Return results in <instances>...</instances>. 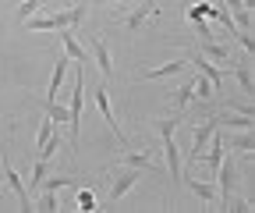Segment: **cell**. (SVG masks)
Returning <instances> with one entry per match:
<instances>
[{
	"instance_id": "cell-1",
	"label": "cell",
	"mask_w": 255,
	"mask_h": 213,
	"mask_svg": "<svg viewBox=\"0 0 255 213\" xmlns=\"http://www.w3.org/2000/svg\"><path fill=\"white\" fill-rule=\"evenodd\" d=\"M82 93H85V71L71 78V103H68V146H78L82 135Z\"/></svg>"
},
{
	"instance_id": "cell-2",
	"label": "cell",
	"mask_w": 255,
	"mask_h": 213,
	"mask_svg": "<svg viewBox=\"0 0 255 213\" xmlns=\"http://www.w3.org/2000/svg\"><path fill=\"white\" fill-rule=\"evenodd\" d=\"M0 167H4V181H7V189L18 196V203H21V210L28 213L32 210V199H28V189H25V181H21V174L11 167V160H7V153H4V146H0Z\"/></svg>"
},
{
	"instance_id": "cell-3",
	"label": "cell",
	"mask_w": 255,
	"mask_h": 213,
	"mask_svg": "<svg viewBox=\"0 0 255 213\" xmlns=\"http://www.w3.org/2000/svg\"><path fill=\"white\" fill-rule=\"evenodd\" d=\"M138 174H142V171H135V167H121V171H114V181H110V203H121L128 192H131V189L138 185Z\"/></svg>"
},
{
	"instance_id": "cell-4",
	"label": "cell",
	"mask_w": 255,
	"mask_h": 213,
	"mask_svg": "<svg viewBox=\"0 0 255 213\" xmlns=\"http://www.w3.org/2000/svg\"><path fill=\"white\" fill-rule=\"evenodd\" d=\"M96 103H100V114H103V121L110 125V132H114V139L121 142V146H128V135L121 132V121L114 117V107H110V89H107V82L96 89Z\"/></svg>"
},
{
	"instance_id": "cell-5",
	"label": "cell",
	"mask_w": 255,
	"mask_h": 213,
	"mask_svg": "<svg viewBox=\"0 0 255 213\" xmlns=\"http://www.w3.org/2000/svg\"><path fill=\"white\" fill-rule=\"evenodd\" d=\"M216 128H220V125H216V117H202V121H199V128L191 132V149H188V160H191V164L202 157V149H206V142L213 139Z\"/></svg>"
},
{
	"instance_id": "cell-6",
	"label": "cell",
	"mask_w": 255,
	"mask_h": 213,
	"mask_svg": "<svg viewBox=\"0 0 255 213\" xmlns=\"http://www.w3.org/2000/svg\"><path fill=\"white\" fill-rule=\"evenodd\" d=\"M216 192H220V203L223 199H227L231 192H234V181H238V167H234V160L227 157V153H223V160L216 164Z\"/></svg>"
},
{
	"instance_id": "cell-7",
	"label": "cell",
	"mask_w": 255,
	"mask_h": 213,
	"mask_svg": "<svg viewBox=\"0 0 255 213\" xmlns=\"http://www.w3.org/2000/svg\"><path fill=\"white\" fill-rule=\"evenodd\" d=\"M89 57H92V64L100 68V75H103L107 82H114V57H110V46H107V39H103V36H96V43H92Z\"/></svg>"
},
{
	"instance_id": "cell-8",
	"label": "cell",
	"mask_w": 255,
	"mask_h": 213,
	"mask_svg": "<svg viewBox=\"0 0 255 213\" xmlns=\"http://www.w3.org/2000/svg\"><path fill=\"white\" fill-rule=\"evenodd\" d=\"M163 153H167V174H170V181H174V185H184V160H181V149H177L174 135L163 139Z\"/></svg>"
},
{
	"instance_id": "cell-9",
	"label": "cell",
	"mask_w": 255,
	"mask_h": 213,
	"mask_svg": "<svg viewBox=\"0 0 255 213\" xmlns=\"http://www.w3.org/2000/svg\"><path fill=\"white\" fill-rule=\"evenodd\" d=\"M216 125H223V128H234V132H252V114H241V110H231V107H223L220 114H216Z\"/></svg>"
},
{
	"instance_id": "cell-10",
	"label": "cell",
	"mask_w": 255,
	"mask_h": 213,
	"mask_svg": "<svg viewBox=\"0 0 255 213\" xmlns=\"http://www.w3.org/2000/svg\"><path fill=\"white\" fill-rule=\"evenodd\" d=\"M188 71V60H167V64H156L138 71V82H156V78H167V75H184Z\"/></svg>"
},
{
	"instance_id": "cell-11",
	"label": "cell",
	"mask_w": 255,
	"mask_h": 213,
	"mask_svg": "<svg viewBox=\"0 0 255 213\" xmlns=\"http://www.w3.org/2000/svg\"><path fill=\"white\" fill-rule=\"evenodd\" d=\"M188 53H191V60H195V68H199V75H206V78L213 82V89L220 93V89H223V75H220V68L213 64L209 57H202V53H199V46H191Z\"/></svg>"
},
{
	"instance_id": "cell-12",
	"label": "cell",
	"mask_w": 255,
	"mask_h": 213,
	"mask_svg": "<svg viewBox=\"0 0 255 213\" xmlns=\"http://www.w3.org/2000/svg\"><path fill=\"white\" fill-rule=\"evenodd\" d=\"M60 43H64V57H71V60H82V64H92V57H89V50L75 39V32L71 28H60Z\"/></svg>"
},
{
	"instance_id": "cell-13",
	"label": "cell",
	"mask_w": 255,
	"mask_h": 213,
	"mask_svg": "<svg viewBox=\"0 0 255 213\" xmlns=\"http://www.w3.org/2000/svg\"><path fill=\"white\" fill-rule=\"evenodd\" d=\"M188 192L195 196V199H202L206 206H216V203H220V192H216V185H213V181H199V178H188Z\"/></svg>"
},
{
	"instance_id": "cell-14",
	"label": "cell",
	"mask_w": 255,
	"mask_h": 213,
	"mask_svg": "<svg viewBox=\"0 0 255 213\" xmlns=\"http://www.w3.org/2000/svg\"><path fill=\"white\" fill-rule=\"evenodd\" d=\"M68 64H71V57H57V60H53V75H50V89H46V96H50V100L60 96L64 78H68Z\"/></svg>"
},
{
	"instance_id": "cell-15",
	"label": "cell",
	"mask_w": 255,
	"mask_h": 213,
	"mask_svg": "<svg viewBox=\"0 0 255 213\" xmlns=\"http://www.w3.org/2000/svg\"><path fill=\"white\" fill-rule=\"evenodd\" d=\"M152 14H156V0H145V4H142L138 11H131V14L124 18V28H128V32H138V28H142Z\"/></svg>"
},
{
	"instance_id": "cell-16",
	"label": "cell",
	"mask_w": 255,
	"mask_h": 213,
	"mask_svg": "<svg viewBox=\"0 0 255 213\" xmlns=\"http://www.w3.org/2000/svg\"><path fill=\"white\" fill-rule=\"evenodd\" d=\"M199 53H202V57H209L213 64H223V60H231L227 43H216V39H199Z\"/></svg>"
},
{
	"instance_id": "cell-17",
	"label": "cell",
	"mask_w": 255,
	"mask_h": 213,
	"mask_svg": "<svg viewBox=\"0 0 255 213\" xmlns=\"http://www.w3.org/2000/svg\"><path fill=\"white\" fill-rule=\"evenodd\" d=\"M121 164H124V167H135V171H145V174H156V171H159V167L152 164V157H149V149H138V153H124Z\"/></svg>"
},
{
	"instance_id": "cell-18",
	"label": "cell",
	"mask_w": 255,
	"mask_h": 213,
	"mask_svg": "<svg viewBox=\"0 0 255 213\" xmlns=\"http://www.w3.org/2000/svg\"><path fill=\"white\" fill-rule=\"evenodd\" d=\"M234 78H238V85H241V93L252 100V93H255V82H252V68H248V60H234Z\"/></svg>"
},
{
	"instance_id": "cell-19",
	"label": "cell",
	"mask_w": 255,
	"mask_h": 213,
	"mask_svg": "<svg viewBox=\"0 0 255 213\" xmlns=\"http://www.w3.org/2000/svg\"><path fill=\"white\" fill-rule=\"evenodd\" d=\"M223 146H227V149H238V153H252V149H255V135H252V132H238V135H227V139H223Z\"/></svg>"
},
{
	"instance_id": "cell-20",
	"label": "cell",
	"mask_w": 255,
	"mask_h": 213,
	"mask_svg": "<svg viewBox=\"0 0 255 213\" xmlns=\"http://www.w3.org/2000/svg\"><path fill=\"white\" fill-rule=\"evenodd\" d=\"M188 82H191V96H199V100H213L216 96V89H213V82L206 75H191Z\"/></svg>"
},
{
	"instance_id": "cell-21",
	"label": "cell",
	"mask_w": 255,
	"mask_h": 213,
	"mask_svg": "<svg viewBox=\"0 0 255 213\" xmlns=\"http://www.w3.org/2000/svg\"><path fill=\"white\" fill-rule=\"evenodd\" d=\"M43 110H46V117L53 121V125H68V107H64V103H57V100H43Z\"/></svg>"
},
{
	"instance_id": "cell-22",
	"label": "cell",
	"mask_w": 255,
	"mask_h": 213,
	"mask_svg": "<svg viewBox=\"0 0 255 213\" xmlns=\"http://www.w3.org/2000/svg\"><path fill=\"white\" fill-rule=\"evenodd\" d=\"M188 103H191V82L184 78V82H181V85L174 89V110H177V114L184 117V110H188Z\"/></svg>"
},
{
	"instance_id": "cell-23",
	"label": "cell",
	"mask_w": 255,
	"mask_h": 213,
	"mask_svg": "<svg viewBox=\"0 0 255 213\" xmlns=\"http://www.w3.org/2000/svg\"><path fill=\"white\" fill-rule=\"evenodd\" d=\"M181 114H170V117H159V121H152V125H156V132H159V139H167V135H174L177 132V125H181Z\"/></svg>"
},
{
	"instance_id": "cell-24",
	"label": "cell",
	"mask_w": 255,
	"mask_h": 213,
	"mask_svg": "<svg viewBox=\"0 0 255 213\" xmlns=\"http://www.w3.org/2000/svg\"><path fill=\"white\" fill-rule=\"evenodd\" d=\"M68 185H75V178H68V174H60V178H50V174H46V178L39 181L43 192H57V189H68Z\"/></svg>"
},
{
	"instance_id": "cell-25",
	"label": "cell",
	"mask_w": 255,
	"mask_h": 213,
	"mask_svg": "<svg viewBox=\"0 0 255 213\" xmlns=\"http://www.w3.org/2000/svg\"><path fill=\"white\" fill-rule=\"evenodd\" d=\"M75 206H78L82 213H92V210H96V192H92V189H78Z\"/></svg>"
},
{
	"instance_id": "cell-26",
	"label": "cell",
	"mask_w": 255,
	"mask_h": 213,
	"mask_svg": "<svg viewBox=\"0 0 255 213\" xmlns=\"http://www.w3.org/2000/svg\"><path fill=\"white\" fill-rule=\"evenodd\" d=\"M53 128H57V125H53V121H50V117H39V132H36V149H43V146L50 142V135H53Z\"/></svg>"
},
{
	"instance_id": "cell-27",
	"label": "cell",
	"mask_w": 255,
	"mask_h": 213,
	"mask_svg": "<svg viewBox=\"0 0 255 213\" xmlns=\"http://www.w3.org/2000/svg\"><path fill=\"white\" fill-rule=\"evenodd\" d=\"M32 210H43V213H57V210H60V199H57V192H43V196H39V203L32 206Z\"/></svg>"
},
{
	"instance_id": "cell-28",
	"label": "cell",
	"mask_w": 255,
	"mask_h": 213,
	"mask_svg": "<svg viewBox=\"0 0 255 213\" xmlns=\"http://www.w3.org/2000/svg\"><path fill=\"white\" fill-rule=\"evenodd\" d=\"M213 21H220V25H223V32H227V36H234V32H238V25H234V18H231V11H227V7H216Z\"/></svg>"
},
{
	"instance_id": "cell-29",
	"label": "cell",
	"mask_w": 255,
	"mask_h": 213,
	"mask_svg": "<svg viewBox=\"0 0 255 213\" xmlns=\"http://www.w3.org/2000/svg\"><path fill=\"white\" fill-rule=\"evenodd\" d=\"M46 7V0H21V7H18V18L25 21V18H32V14H39Z\"/></svg>"
},
{
	"instance_id": "cell-30",
	"label": "cell",
	"mask_w": 255,
	"mask_h": 213,
	"mask_svg": "<svg viewBox=\"0 0 255 213\" xmlns=\"http://www.w3.org/2000/svg\"><path fill=\"white\" fill-rule=\"evenodd\" d=\"M60 146H64V139H60V135H57V128H53V135H50V142H46V146L39 149V153H36V157H43V160H53V153H57V149H60Z\"/></svg>"
},
{
	"instance_id": "cell-31",
	"label": "cell",
	"mask_w": 255,
	"mask_h": 213,
	"mask_svg": "<svg viewBox=\"0 0 255 213\" xmlns=\"http://www.w3.org/2000/svg\"><path fill=\"white\" fill-rule=\"evenodd\" d=\"M50 174V160H43V157H36V164H32V185L39 189V181Z\"/></svg>"
},
{
	"instance_id": "cell-32",
	"label": "cell",
	"mask_w": 255,
	"mask_h": 213,
	"mask_svg": "<svg viewBox=\"0 0 255 213\" xmlns=\"http://www.w3.org/2000/svg\"><path fill=\"white\" fill-rule=\"evenodd\" d=\"M188 21H191V28H195L199 39H213V25H209V18H188Z\"/></svg>"
},
{
	"instance_id": "cell-33",
	"label": "cell",
	"mask_w": 255,
	"mask_h": 213,
	"mask_svg": "<svg viewBox=\"0 0 255 213\" xmlns=\"http://www.w3.org/2000/svg\"><path fill=\"white\" fill-rule=\"evenodd\" d=\"M220 210H238V213H248V210H252V199H245V196L231 199V196H227V199H223V206H220Z\"/></svg>"
},
{
	"instance_id": "cell-34",
	"label": "cell",
	"mask_w": 255,
	"mask_h": 213,
	"mask_svg": "<svg viewBox=\"0 0 255 213\" xmlns=\"http://www.w3.org/2000/svg\"><path fill=\"white\" fill-rule=\"evenodd\" d=\"M234 39L241 43L245 53H255V39H252V32H234Z\"/></svg>"
},
{
	"instance_id": "cell-35",
	"label": "cell",
	"mask_w": 255,
	"mask_h": 213,
	"mask_svg": "<svg viewBox=\"0 0 255 213\" xmlns=\"http://www.w3.org/2000/svg\"><path fill=\"white\" fill-rule=\"evenodd\" d=\"M223 4H227V11H241V7H245V0H223Z\"/></svg>"
},
{
	"instance_id": "cell-36",
	"label": "cell",
	"mask_w": 255,
	"mask_h": 213,
	"mask_svg": "<svg viewBox=\"0 0 255 213\" xmlns=\"http://www.w3.org/2000/svg\"><path fill=\"white\" fill-rule=\"evenodd\" d=\"M96 4H124V0H96Z\"/></svg>"
}]
</instances>
